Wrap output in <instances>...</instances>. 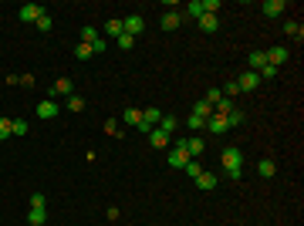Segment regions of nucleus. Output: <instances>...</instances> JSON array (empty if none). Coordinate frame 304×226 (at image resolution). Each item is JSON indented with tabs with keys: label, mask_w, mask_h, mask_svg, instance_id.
<instances>
[{
	"label": "nucleus",
	"mask_w": 304,
	"mask_h": 226,
	"mask_svg": "<svg viewBox=\"0 0 304 226\" xmlns=\"http://www.w3.org/2000/svg\"><path fill=\"white\" fill-rule=\"evenodd\" d=\"M223 169H227L230 179H240V176H244V152L237 149V145H230V149L223 152Z\"/></svg>",
	"instance_id": "obj_1"
},
{
	"label": "nucleus",
	"mask_w": 304,
	"mask_h": 226,
	"mask_svg": "<svg viewBox=\"0 0 304 226\" xmlns=\"http://www.w3.org/2000/svg\"><path fill=\"white\" fill-rule=\"evenodd\" d=\"M44 14H48V10H44L41 3H24V7L17 10V17L24 20V24H38V20L44 17Z\"/></svg>",
	"instance_id": "obj_2"
},
{
	"label": "nucleus",
	"mask_w": 304,
	"mask_h": 226,
	"mask_svg": "<svg viewBox=\"0 0 304 226\" xmlns=\"http://www.w3.org/2000/svg\"><path fill=\"white\" fill-rule=\"evenodd\" d=\"M75 94V81L71 78H57L54 85H51V101L54 98H71Z\"/></svg>",
	"instance_id": "obj_3"
},
{
	"label": "nucleus",
	"mask_w": 304,
	"mask_h": 226,
	"mask_svg": "<svg viewBox=\"0 0 304 226\" xmlns=\"http://www.w3.org/2000/svg\"><path fill=\"white\" fill-rule=\"evenodd\" d=\"M257 85H260V75H257V71H244V75L237 78V88H240V91H257Z\"/></svg>",
	"instance_id": "obj_4"
},
{
	"label": "nucleus",
	"mask_w": 304,
	"mask_h": 226,
	"mask_svg": "<svg viewBox=\"0 0 304 226\" xmlns=\"http://www.w3.org/2000/svg\"><path fill=\"white\" fill-rule=\"evenodd\" d=\"M179 149L186 152V155H190V159H196V155H203V149H206V142H203V138H196V135H193V138H186V142H179Z\"/></svg>",
	"instance_id": "obj_5"
},
{
	"label": "nucleus",
	"mask_w": 304,
	"mask_h": 226,
	"mask_svg": "<svg viewBox=\"0 0 304 226\" xmlns=\"http://www.w3.org/2000/svg\"><path fill=\"white\" fill-rule=\"evenodd\" d=\"M142 27H146V20L139 17V14H132V17L122 20V31H125V34H132V38H135V34H142Z\"/></svg>",
	"instance_id": "obj_6"
},
{
	"label": "nucleus",
	"mask_w": 304,
	"mask_h": 226,
	"mask_svg": "<svg viewBox=\"0 0 304 226\" xmlns=\"http://www.w3.org/2000/svg\"><path fill=\"white\" fill-rule=\"evenodd\" d=\"M264 57H267V64H274V68H277V64H284V61H287V47H281V44H277V47L264 51Z\"/></svg>",
	"instance_id": "obj_7"
},
{
	"label": "nucleus",
	"mask_w": 304,
	"mask_h": 226,
	"mask_svg": "<svg viewBox=\"0 0 304 226\" xmlns=\"http://www.w3.org/2000/svg\"><path fill=\"white\" fill-rule=\"evenodd\" d=\"M206 129H209V132H213V135H223V132H227V118H223V115H216V112H213V115H209V118H206Z\"/></svg>",
	"instance_id": "obj_8"
},
{
	"label": "nucleus",
	"mask_w": 304,
	"mask_h": 226,
	"mask_svg": "<svg viewBox=\"0 0 304 226\" xmlns=\"http://www.w3.org/2000/svg\"><path fill=\"white\" fill-rule=\"evenodd\" d=\"M284 10H287L284 0H264V14H267V17H281Z\"/></svg>",
	"instance_id": "obj_9"
},
{
	"label": "nucleus",
	"mask_w": 304,
	"mask_h": 226,
	"mask_svg": "<svg viewBox=\"0 0 304 226\" xmlns=\"http://www.w3.org/2000/svg\"><path fill=\"white\" fill-rule=\"evenodd\" d=\"M179 24H183L179 10H166V14H162V31H176Z\"/></svg>",
	"instance_id": "obj_10"
},
{
	"label": "nucleus",
	"mask_w": 304,
	"mask_h": 226,
	"mask_svg": "<svg viewBox=\"0 0 304 226\" xmlns=\"http://www.w3.org/2000/svg\"><path fill=\"white\" fill-rule=\"evenodd\" d=\"M216 27H220V14H203V17H200V31L213 34Z\"/></svg>",
	"instance_id": "obj_11"
},
{
	"label": "nucleus",
	"mask_w": 304,
	"mask_h": 226,
	"mask_svg": "<svg viewBox=\"0 0 304 226\" xmlns=\"http://www.w3.org/2000/svg\"><path fill=\"white\" fill-rule=\"evenodd\" d=\"M179 17H203V0H190L186 3V10H179Z\"/></svg>",
	"instance_id": "obj_12"
},
{
	"label": "nucleus",
	"mask_w": 304,
	"mask_h": 226,
	"mask_svg": "<svg viewBox=\"0 0 304 226\" xmlns=\"http://www.w3.org/2000/svg\"><path fill=\"white\" fill-rule=\"evenodd\" d=\"M186 162H190V155H186V152H183L179 145H176V149L169 152V166H172V169H183Z\"/></svg>",
	"instance_id": "obj_13"
},
{
	"label": "nucleus",
	"mask_w": 304,
	"mask_h": 226,
	"mask_svg": "<svg viewBox=\"0 0 304 226\" xmlns=\"http://www.w3.org/2000/svg\"><path fill=\"white\" fill-rule=\"evenodd\" d=\"M149 145H152V149H166V145H169V135L159 132V129H152V132H149Z\"/></svg>",
	"instance_id": "obj_14"
},
{
	"label": "nucleus",
	"mask_w": 304,
	"mask_h": 226,
	"mask_svg": "<svg viewBox=\"0 0 304 226\" xmlns=\"http://www.w3.org/2000/svg\"><path fill=\"white\" fill-rule=\"evenodd\" d=\"M196 186L203 189V192L216 189V176H213V172H200V176H196Z\"/></svg>",
	"instance_id": "obj_15"
},
{
	"label": "nucleus",
	"mask_w": 304,
	"mask_h": 226,
	"mask_svg": "<svg viewBox=\"0 0 304 226\" xmlns=\"http://www.w3.org/2000/svg\"><path fill=\"white\" fill-rule=\"evenodd\" d=\"M38 115H41V118H57V101H51V98H48V101H41Z\"/></svg>",
	"instance_id": "obj_16"
},
{
	"label": "nucleus",
	"mask_w": 304,
	"mask_h": 226,
	"mask_svg": "<svg viewBox=\"0 0 304 226\" xmlns=\"http://www.w3.org/2000/svg\"><path fill=\"white\" fill-rule=\"evenodd\" d=\"M176 129H179V118H172V115H162V118H159V132L172 135Z\"/></svg>",
	"instance_id": "obj_17"
},
{
	"label": "nucleus",
	"mask_w": 304,
	"mask_h": 226,
	"mask_svg": "<svg viewBox=\"0 0 304 226\" xmlns=\"http://www.w3.org/2000/svg\"><path fill=\"white\" fill-rule=\"evenodd\" d=\"M284 34H291V38L301 44V41H304V27L298 24V20H287V24H284Z\"/></svg>",
	"instance_id": "obj_18"
},
{
	"label": "nucleus",
	"mask_w": 304,
	"mask_h": 226,
	"mask_svg": "<svg viewBox=\"0 0 304 226\" xmlns=\"http://www.w3.org/2000/svg\"><path fill=\"white\" fill-rule=\"evenodd\" d=\"M257 172H260L264 179H274V172H277V166H274V159H260V162H257Z\"/></svg>",
	"instance_id": "obj_19"
},
{
	"label": "nucleus",
	"mask_w": 304,
	"mask_h": 226,
	"mask_svg": "<svg viewBox=\"0 0 304 226\" xmlns=\"http://www.w3.org/2000/svg\"><path fill=\"white\" fill-rule=\"evenodd\" d=\"M193 115H200V118H209V115H213V105H209L206 98H200V101L193 105Z\"/></svg>",
	"instance_id": "obj_20"
},
{
	"label": "nucleus",
	"mask_w": 304,
	"mask_h": 226,
	"mask_svg": "<svg viewBox=\"0 0 304 226\" xmlns=\"http://www.w3.org/2000/svg\"><path fill=\"white\" fill-rule=\"evenodd\" d=\"M122 122H125V125H139V122H142V112H139V108H125V112H122Z\"/></svg>",
	"instance_id": "obj_21"
},
{
	"label": "nucleus",
	"mask_w": 304,
	"mask_h": 226,
	"mask_svg": "<svg viewBox=\"0 0 304 226\" xmlns=\"http://www.w3.org/2000/svg\"><path fill=\"white\" fill-rule=\"evenodd\" d=\"M244 122H247V115L240 112V108H233V112L227 115V129H237V125H244Z\"/></svg>",
	"instance_id": "obj_22"
},
{
	"label": "nucleus",
	"mask_w": 304,
	"mask_h": 226,
	"mask_svg": "<svg viewBox=\"0 0 304 226\" xmlns=\"http://www.w3.org/2000/svg\"><path fill=\"white\" fill-rule=\"evenodd\" d=\"M213 112H216V115H223V118H227V115L233 112V98H220V101L213 105Z\"/></svg>",
	"instance_id": "obj_23"
},
{
	"label": "nucleus",
	"mask_w": 304,
	"mask_h": 226,
	"mask_svg": "<svg viewBox=\"0 0 304 226\" xmlns=\"http://www.w3.org/2000/svg\"><path fill=\"white\" fill-rule=\"evenodd\" d=\"M247 64H250V68H257V71H260V68H264V64H267L264 51H250V54H247Z\"/></svg>",
	"instance_id": "obj_24"
},
{
	"label": "nucleus",
	"mask_w": 304,
	"mask_h": 226,
	"mask_svg": "<svg viewBox=\"0 0 304 226\" xmlns=\"http://www.w3.org/2000/svg\"><path fill=\"white\" fill-rule=\"evenodd\" d=\"M44 220H48L44 209H31V213H27V223H31V226H44Z\"/></svg>",
	"instance_id": "obj_25"
},
{
	"label": "nucleus",
	"mask_w": 304,
	"mask_h": 226,
	"mask_svg": "<svg viewBox=\"0 0 304 226\" xmlns=\"http://www.w3.org/2000/svg\"><path fill=\"white\" fill-rule=\"evenodd\" d=\"M159 118H162L159 108H146V112H142V122H149V125H159Z\"/></svg>",
	"instance_id": "obj_26"
},
{
	"label": "nucleus",
	"mask_w": 304,
	"mask_h": 226,
	"mask_svg": "<svg viewBox=\"0 0 304 226\" xmlns=\"http://www.w3.org/2000/svg\"><path fill=\"white\" fill-rule=\"evenodd\" d=\"M95 41H98L95 27H81V44H95Z\"/></svg>",
	"instance_id": "obj_27"
},
{
	"label": "nucleus",
	"mask_w": 304,
	"mask_h": 226,
	"mask_svg": "<svg viewBox=\"0 0 304 226\" xmlns=\"http://www.w3.org/2000/svg\"><path fill=\"white\" fill-rule=\"evenodd\" d=\"M92 54H95V51H92V44H78V47H75V57H78V61H88Z\"/></svg>",
	"instance_id": "obj_28"
},
{
	"label": "nucleus",
	"mask_w": 304,
	"mask_h": 226,
	"mask_svg": "<svg viewBox=\"0 0 304 226\" xmlns=\"http://www.w3.org/2000/svg\"><path fill=\"white\" fill-rule=\"evenodd\" d=\"M10 135H27V122H24V118H14V122H10Z\"/></svg>",
	"instance_id": "obj_29"
},
{
	"label": "nucleus",
	"mask_w": 304,
	"mask_h": 226,
	"mask_svg": "<svg viewBox=\"0 0 304 226\" xmlns=\"http://www.w3.org/2000/svg\"><path fill=\"white\" fill-rule=\"evenodd\" d=\"M183 172H190V179H196V176H200V172H203V166H200V162H196V159H190V162H186V166H183Z\"/></svg>",
	"instance_id": "obj_30"
},
{
	"label": "nucleus",
	"mask_w": 304,
	"mask_h": 226,
	"mask_svg": "<svg viewBox=\"0 0 304 226\" xmlns=\"http://www.w3.org/2000/svg\"><path fill=\"white\" fill-rule=\"evenodd\" d=\"M81 108H85V98H81V94H71V98H68V112H81Z\"/></svg>",
	"instance_id": "obj_31"
},
{
	"label": "nucleus",
	"mask_w": 304,
	"mask_h": 226,
	"mask_svg": "<svg viewBox=\"0 0 304 226\" xmlns=\"http://www.w3.org/2000/svg\"><path fill=\"white\" fill-rule=\"evenodd\" d=\"M48 206V196H44V192H34V196H31V209H44Z\"/></svg>",
	"instance_id": "obj_32"
},
{
	"label": "nucleus",
	"mask_w": 304,
	"mask_h": 226,
	"mask_svg": "<svg viewBox=\"0 0 304 226\" xmlns=\"http://www.w3.org/2000/svg\"><path fill=\"white\" fill-rule=\"evenodd\" d=\"M132 44H135V38H132V34H125V31L118 34V47H122V51H129Z\"/></svg>",
	"instance_id": "obj_33"
},
{
	"label": "nucleus",
	"mask_w": 304,
	"mask_h": 226,
	"mask_svg": "<svg viewBox=\"0 0 304 226\" xmlns=\"http://www.w3.org/2000/svg\"><path fill=\"white\" fill-rule=\"evenodd\" d=\"M105 31H108L112 38H118V34H122V20H108V24H105Z\"/></svg>",
	"instance_id": "obj_34"
},
{
	"label": "nucleus",
	"mask_w": 304,
	"mask_h": 226,
	"mask_svg": "<svg viewBox=\"0 0 304 226\" xmlns=\"http://www.w3.org/2000/svg\"><path fill=\"white\" fill-rule=\"evenodd\" d=\"M220 10V0H203V14H216Z\"/></svg>",
	"instance_id": "obj_35"
},
{
	"label": "nucleus",
	"mask_w": 304,
	"mask_h": 226,
	"mask_svg": "<svg viewBox=\"0 0 304 226\" xmlns=\"http://www.w3.org/2000/svg\"><path fill=\"white\" fill-rule=\"evenodd\" d=\"M220 94H223V98H233V94H240V88H237V81H230V85H227V88H223Z\"/></svg>",
	"instance_id": "obj_36"
},
{
	"label": "nucleus",
	"mask_w": 304,
	"mask_h": 226,
	"mask_svg": "<svg viewBox=\"0 0 304 226\" xmlns=\"http://www.w3.org/2000/svg\"><path fill=\"white\" fill-rule=\"evenodd\" d=\"M10 122H14V118H0V138L10 135Z\"/></svg>",
	"instance_id": "obj_37"
},
{
	"label": "nucleus",
	"mask_w": 304,
	"mask_h": 226,
	"mask_svg": "<svg viewBox=\"0 0 304 226\" xmlns=\"http://www.w3.org/2000/svg\"><path fill=\"white\" fill-rule=\"evenodd\" d=\"M51 24H54V20H51V14H44V17L38 20V31H51Z\"/></svg>",
	"instance_id": "obj_38"
},
{
	"label": "nucleus",
	"mask_w": 304,
	"mask_h": 226,
	"mask_svg": "<svg viewBox=\"0 0 304 226\" xmlns=\"http://www.w3.org/2000/svg\"><path fill=\"white\" fill-rule=\"evenodd\" d=\"M220 98H223V94H220V88H209V91H206V101H209V105H216Z\"/></svg>",
	"instance_id": "obj_39"
},
{
	"label": "nucleus",
	"mask_w": 304,
	"mask_h": 226,
	"mask_svg": "<svg viewBox=\"0 0 304 226\" xmlns=\"http://www.w3.org/2000/svg\"><path fill=\"white\" fill-rule=\"evenodd\" d=\"M260 78H277V68H274V64H264V68H260Z\"/></svg>",
	"instance_id": "obj_40"
},
{
	"label": "nucleus",
	"mask_w": 304,
	"mask_h": 226,
	"mask_svg": "<svg viewBox=\"0 0 304 226\" xmlns=\"http://www.w3.org/2000/svg\"><path fill=\"white\" fill-rule=\"evenodd\" d=\"M206 125V118H200V115H190V129H203Z\"/></svg>",
	"instance_id": "obj_41"
},
{
	"label": "nucleus",
	"mask_w": 304,
	"mask_h": 226,
	"mask_svg": "<svg viewBox=\"0 0 304 226\" xmlns=\"http://www.w3.org/2000/svg\"><path fill=\"white\" fill-rule=\"evenodd\" d=\"M105 132H108V135H118V122H115V118H108V122H105Z\"/></svg>",
	"instance_id": "obj_42"
},
{
	"label": "nucleus",
	"mask_w": 304,
	"mask_h": 226,
	"mask_svg": "<svg viewBox=\"0 0 304 226\" xmlns=\"http://www.w3.org/2000/svg\"><path fill=\"white\" fill-rule=\"evenodd\" d=\"M105 47H108V44H105V41H101V38H98L95 44H92V51H95V54H101V51H105Z\"/></svg>",
	"instance_id": "obj_43"
}]
</instances>
